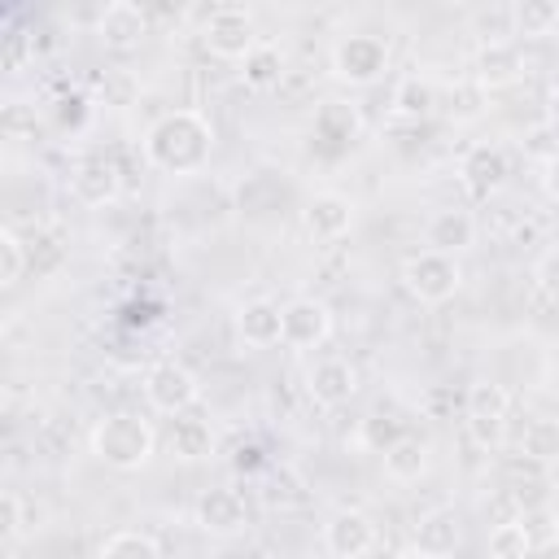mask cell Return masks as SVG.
Returning a JSON list of instances; mask_svg holds the SVG:
<instances>
[{
    "instance_id": "obj_31",
    "label": "cell",
    "mask_w": 559,
    "mask_h": 559,
    "mask_svg": "<svg viewBox=\"0 0 559 559\" xmlns=\"http://www.w3.org/2000/svg\"><path fill=\"white\" fill-rule=\"evenodd\" d=\"M445 114L454 118V122H472V118H480L485 114V87L480 83H454L450 87V105H445Z\"/></svg>"
},
{
    "instance_id": "obj_33",
    "label": "cell",
    "mask_w": 559,
    "mask_h": 559,
    "mask_svg": "<svg viewBox=\"0 0 559 559\" xmlns=\"http://www.w3.org/2000/svg\"><path fill=\"white\" fill-rule=\"evenodd\" d=\"M0 533H4V542H17L22 537V498L13 489L0 498Z\"/></svg>"
},
{
    "instance_id": "obj_23",
    "label": "cell",
    "mask_w": 559,
    "mask_h": 559,
    "mask_svg": "<svg viewBox=\"0 0 559 559\" xmlns=\"http://www.w3.org/2000/svg\"><path fill=\"white\" fill-rule=\"evenodd\" d=\"M507 406H511V397L502 384H493V380L467 384V424H498V419H507Z\"/></svg>"
},
{
    "instance_id": "obj_2",
    "label": "cell",
    "mask_w": 559,
    "mask_h": 559,
    "mask_svg": "<svg viewBox=\"0 0 559 559\" xmlns=\"http://www.w3.org/2000/svg\"><path fill=\"white\" fill-rule=\"evenodd\" d=\"M157 450V432L148 419L131 411H114L92 428V454L114 472H140Z\"/></svg>"
},
{
    "instance_id": "obj_21",
    "label": "cell",
    "mask_w": 559,
    "mask_h": 559,
    "mask_svg": "<svg viewBox=\"0 0 559 559\" xmlns=\"http://www.w3.org/2000/svg\"><path fill=\"white\" fill-rule=\"evenodd\" d=\"M437 105H441L437 87H432L428 79H419V74H406V79L397 83V92H393V114H397V118H411V122L428 118Z\"/></svg>"
},
{
    "instance_id": "obj_6",
    "label": "cell",
    "mask_w": 559,
    "mask_h": 559,
    "mask_svg": "<svg viewBox=\"0 0 559 559\" xmlns=\"http://www.w3.org/2000/svg\"><path fill=\"white\" fill-rule=\"evenodd\" d=\"M201 39L214 57L223 61H245L253 48H258V31H253V17L236 4H218L214 17L201 26Z\"/></svg>"
},
{
    "instance_id": "obj_41",
    "label": "cell",
    "mask_w": 559,
    "mask_h": 559,
    "mask_svg": "<svg viewBox=\"0 0 559 559\" xmlns=\"http://www.w3.org/2000/svg\"><path fill=\"white\" fill-rule=\"evenodd\" d=\"M389 559H428V555H419V550L411 546V550H397V555H389Z\"/></svg>"
},
{
    "instance_id": "obj_13",
    "label": "cell",
    "mask_w": 559,
    "mask_h": 559,
    "mask_svg": "<svg viewBox=\"0 0 559 559\" xmlns=\"http://www.w3.org/2000/svg\"><path fill=\"white\" fill-rule=\"evenodd\" d=\"M459 175H463V183H467L476 197H493V192L507 183L511 162H507V153H502L498 144H472V148L463 153V162H459Z\"/></svg>"
},
{
    "instance_id": "obj_11",
    "label": "cell",
    "mask_w": 559,
    "mask_h": 559,
    "mask_svg": "<svg viewBox=\"0 0 559 559\" xmlns=\"http://www.w3.org/2000/svg\"><path fill=\"white\" fill-rule=\"evenodd\" d=\"M306 393L314 406H341L358 393V371L354 362L345 358H319L310 371H306Z\"/></svg>"
},
{
    "instance_id": "obj_12",
    "label": "cell",
    "mask_w": 559,
    "mask_h": 559,
    "mask_svg": "<svg viewBox=\"0 0 559 559\" xmlns=\"http://www.w3.org/2000/svg\"><path fill=\"white\" fill-rule=\"evenodd\" d=\"M197 524L210 537H236V533H245V524H249L245 498L236 489H205L197 498Z\"/></svg>"
},
{
    "instance_id": "obj_22",
    "label": "cell",
    "mask_w": 559,
    "mask_h": 559,
    "mask_svg": "<svg viewBox=\"0 0 559 559\" xmlns=\"http://www.w3.org/2000/svg\"><path fill=\"white\" fill-rule=\"evenodd\" d=\"M384 459V472L393 476V480H402V485H411V480H419L424 472H428V445L419 441V437H402L393 450H384L380 454Z\"/></svg>"
},
{
    "instance_id": "obj_5",
    "label": "cell",
    "mask_w": 559,
    "mask_h": 559,
    "mask_svg": "<svg viewBox=\"0 0 559 559\" xmlns=\"http://www.w3.org/2000/svg\"><path fill=\"white\" fill-rule=\"evenodd\" d=\"M197 393H201L197 376L183 362H175V358H162V362H153L144 371V397H148V406L157 415H170V419L175 415H188L192 402H197Z\"/></svg>"
},
{
    "instance_id": "obj_25",
    "label": "cell",
    "mask_w": 559,
    "mask_h": 559,
    "mask_svg": "<svg viewBox=\"0 0 559 559\" xmlns=\"http://www.w3.org/2000/svg\"><path fill=\"white\" fill-rule=\"evenodd\" d=\"M533 550V533L524 520H502L489 533V559H528Z\"/></svg>"
},
{
    "instance_id": "obj_24",
    "label": "cell",
    "mask_w": 559,
    "mask_h": 559,
    "mask_svg": "<svg viewBox=\"0 0 559 559\" xmlns=\"http://www.w3.org/2000/svg\"><path fill=\"white\" fill-rule=\"evenodd\" d=\"M511 22H515V35H550L559 26V4L555 0H520L511 4Z\"/></svg>"
},
{
    "instance_id": "obj_16",
    "label": "cell",
    "mask_w": 559,
    "mask_h": 559,
    "mask_svg": "<svg viewBox=\"0 0 559 559\" xmlns=\"http://www.w3.org/2000/svg\"><path fill=\"white\" fill-rule=\"evenodd\" d=\"M236 332H240V341L253 345V349H266V345L284 341V306H275L271 297L245 301L240 314H236Z\"/></svg>"
},
{
    "instance_id": "obj_17",
    "label": "cell",
    "mask_w": 559,
    "mask_h": 559,
    "mask_svg": "<svg viewBox=\"0 0 559 559\" xmlns=\"http://www.w3.org/2000/svg\"><path fill=\"white\" fill-rule=\"evenodd\" d=\"M70 192L83 205H109L118 197V166L109 157H83L70 170Z\"/></svg>"
},
{
    "instance_id": "obj_43",
    "label": "cell",
    "mask_w": 559,
    "mask_h": 559,
    "mask_svg": "<svg viewBox=\"0 0 559 559\" xmlns=\"http://www.w3.org/2000/svg\"><path fill=\"white\" fill-rule=\"evenodd\" d=\"M555 419H559V415H555Z\"/></svg>"
},
{
    "instance_id": "obj_3",
    "label": "cell",
    "mask_w": 559,
    "mask_h": 559,
    "mask_svg": "<svg viewBox=\"0 0 559 559\" xmlns=\"http://www.w3.org/2000/svg\"><path fill=\"white\" fill-rule=\"evenodd\" d=\"M402 284H406V293H411L415 301L437 306V301H450V297L459 293L463 271H459L454 258L424 249V253H411V258L402 262Z\"/></svg>"
},
{
    "instance_id": "obj_20",
    "label": "cell",
    "mask_w": 559,
    "mask_h": 559,
    "mask_svg": "<svg viewBox=\"0 0 559 559\" xmlns=\"http://www.w3.org/2000/svg\"><path fill=\"white\" fill-rule=\"evenodd\" d=\"M358 127H362V118H358L354 105L328 100V105L319 109V118H314V140H323V144H332V148L341 153V148H349V140L358 135Z\"/></svg>"
},
{
    "instance_id": "obj_35",
    "label": "cell",
    "mask_w": 559,
    "mask_h": 559,
    "mask_svg": "<svg viewBox=\"0 0 559 559\" xmlns=\"http://www.w3.org/2000/svg\"><path fill=\"white\" fill-rule=\"evenodd\" d=\"M524 153H528V157H542V166H546L550 157H559V140H555V127H537V131H528V144H524Z\"/></svg>"
},
{
    "instance_id": "obj_34",
    "label": "cell",
    "mask_w": 559,
    "mask_h": 559,
    "mask_svg": "<svg viewBox=\"0 0 559 559\" xmlns=\"http://www.w3.org/2000/svg\"><path fill=\"white\" fill-rule=\"evenodd\" d=\"M537 284H542V293L550 301H559V245L537 258Z\"/></svg>"
},
{
    "instance_id": "obj_29",
    "label": "cell",
    "mask_w": 559,
    "mask_h": 559,
    "mask_svg": "<svg viewBox=\"0 0 559 559\" xmlns=\"http://www.w3.org/2000/svg\"><path fill=\"white\" fill-rule=\"evenodd\" d=\"M472 31L480 35V44H511L515 35V22H511V4H498V9H480L472 17Z\"/></svg>"
},
{
    "instance_id": "obj_8",
    "label": "cell",
    "mask_w": 559,
    "mask_h": 559,
    "mask_svg": "<svg viewBox=\"0 0 559 559\" xmlns=\"http://www.w3.org/2000/svg\"><path fill=\"white\" fill-rule=\"evenodd\" d=\"M96 35H100L105 48H114V52H131V48H140V39L148 35V13H144L140 4H131V0H114V4L100 9V17H96Z\"/></svg>"
},
{
    "instance_id": "obj_14",
    "label": "cell",
    "mask_w": 559,
    "mask_h": 559,
    "mask_svg": "<svg viewBox=\"0 0 559 559\" xmlns=\"http://www.w3.org/2000/svg\"><path fill=\"white\" fill-rule=\"evenodd\" d=\"M463 542V520L454 507H432L428 515H419L415 524V550L428 555V559H445L454 555Z\"/></svg>"
},
{
    "instance_id": "obj_4",
    "label": "cell",
    "mask_w": 559,
    "mask_h": 559,
    "mask_svg": "<svg viewBox=\"0 0 559 559\" xmlns=\"http://www.w3.org/2000/svg\"><path fill=\"white\" fill-rule=\"evenodd\" d=\"M389 70V44L380 35H345L332 48V74L349 87H371Z\"/></svg>"
},
{
    "instance_id": "obj_7",
    "label": "cell",
    "mask_w": 559,
    "mask_h": 559,
    "mask_svg": "<svg viewBox=\"0 0 559 559\" xmlns=\"http://www.w3.org/2000/svg\"><path fill=\"white\" fill-rule=\"evenodd\" d=\"M332 336V310L319 297H293L284 306V345L288 349H314Z\"/></svg>"
},
{
    "instance_id": "obj_40",
    "label": "cell",
    "mask_w": 559,
    "mask_h": 559,
    "mask_svg": "<svg viewBox=\"0 0 559 559\" xmlns=\"http://www.w3.org/2000/svg\"><path fill=\"white\" fill-rule=\"evenodd\" d=\"M22 57H26V39L22 35H9V70H17Z\"/></svg>"
},
{
    "instance_id": "obj_37",
    "label": "cell",
    "mask_w": 559,
    "mask_h": 559,
    "mask_svg": "<svg viewBox=\"0 0 559 559\" xmlns=\"http://www.w3.org/2000/svg\"><path fill=\"white\" fill-rule=\"evenodd\" d=\"M542 188H546L550 201H559V157H550V162L542 166Z\"/></svg>"
},
{
    "instance_id": "obj_18",
    "label": "cell",
    "mask_w": 559,
    "mask_h": 559,
    "mask_svg": "<svg viewBox=\"0 0 559 559\" xmlns=\"http://www.w3.org/2000/svg\"><path fill=\"white\" fill-rule=\"evenodd\" d=\"M424 236H428V249H432V253L454 258V253H463V249L476 240V223H472L467 210H437V214L428 218Z\"/></svg>"
},
{
    "instance_id": "obj_39",
    "label": "cell",
    "mask_w": 559,
    "mask_h": 559,
    "mask_svg": "<svg viewBox=\"0 0 559 559\" xmlns=\"http://www.w3.org/2000/svg\"><path fill=\"white\" fill-rule=\"evenodd\" d=\"M546 118H550V127L559 131V79H555L550 92H546Z\"/></svg>"
},
{
    "instance_id": "obj_42",
    "label": "cell",
    "mask_w": 559,
    "mask_h": 559,
    "mask_svg": "<svg viewBox=\"0 0 559 559\" xmlns=\"http://www.w3.org/2000/svg\"><path fill=\"white\" fill-rule=\"evenodd\" d=\"M550 559H559V550H550Z\"/></svg>"
},
{
    "instance_id": "obj_38",
    "label": "cell",
    "mask_w": 559,
    "mask_h": 559,
    "mask_svg": "<svg viewBox=\"0 0 559 559\" xmlns=\"http://www.w3.org/2000/svg\"><path fill=\"white\" fill-rule=\"evenodd\" d=\"M258 463H262V450H258V445H240V450H236V467H240V472H253Z\"/></svg>"
},
{
    "instance_id": "obj_1",
    "label": "cell",
    "mask_w": 559,
    "mask_h": 559,
    "mask_svg": "<svg viewBox=\"0 0 559 559\" xmlns=\"http://www.w3.org/2000/svg\"><path fill=\"white\" fill-rule=\"evenodd\" d=\"M214 127L197 109H170L144 131V162L166 175H192L210 162Z\"/></svg>"
},
{
    "instance_id": "obj_36",
    "label": "cell",
    "mask_w": 559,
    "mask_h": 559,
    "mask_svg": "<svg viewBox=\"0 0 559 559\" xmlns=\"http://www.w3.org/2000/svg\"><path fill=\"white\" fill-rule=\"evenodd\" d=\"M57 122H61V127H79V122H83V96H70V100H61V109H57Z\"/></svg>"
},
{
    "instance_id": "obj_32",
    "label": "cell",
    "mask_w": 559,
    "mask_h": 559,
    "mask_svg": "<svg viewBox=\"0 0 559 559\" xmlns=\"http://www.w3.org/2000/svg\"><path fill=\"white\" fill-rule=\"evenodd\" d=\"M22 266H26V253H22V240L13 227H0V284L13 288L22 280Z\"/></svg>"
},
{
    "instance_id": "obj_19",
    "label": "cell",
    "mask_w": 559,
    "mask_h": 559,
    "mask_svg": "<svg viewBox=\"0 0 559 559\" xmlns=\"http://www.w3.org/2000/svg\"><path fill=\"white\" fill-rule=\"evenodd\" d=\"M166 441H170V454H175V459L197 463V459H205V454L214 450V428H210L205 419H197V415H175Z\"/></svg>"
},
{
    "instance_id": "obj_30",
    "label": "cell",
    "mask_w": 559,
    "mask_h": 559,
    "mask_svg": "<svg viewBox=\"0 0 559 559\" xmlns=\"http://www.w3.org/2000/svg\"><path fill=\"white\" fill-rule=\"evenodd\" d=\"M402 437H406V428H402L397 415H367V419H362V445L376 450V454L393 450Z\"/></svg>"
},
{
    "instance_id": "obj_28",
    "label": "cell",
    "mask_w": 559,
    "mask_h": 559,
    "mask_svg": "<svg viewBox=\"0 0 559 559\" xmlns=\"http://www.w3.org/2000/svg\"><path fill=\"white\" fill-rule=\"evenodd\" d=\"M100 559H162L157 542L148 533H135V528H122L114 533L105 546H100Z\"/></svg>"
},
{
    "instance_id": "obj_27",
    "label": "cell",
    "mask_w": 559,
    "mask_h": 559,
    "mask_svg": "<svg viewBox=\"0 0 559 559\" xmlns=\"http://www.w3.org/2000/svg\"><path fill=\"white\" fill-rule=\"evenodd\" d=\"M520 454L533 459V463H555L559 459V419H533L524 428V441H520Z\"/></svg>"
},
{
    "instance_id": "obj_10",
    "label": "cell",
    "mask_w": 559,
    "mask_h": 559,
    "mask_svg": "<svg viewBox=\"0 0 559 559\" xmlns=\"http://www.w3.org/2000/svg\"><path fill=\"white\" fill-rule=\"evenodd\" d=\"M301 227L314 240H341L354 227V201L345 192H314L301 210Z\"/></svg>"
},
{
    "instance_id": "obj_9",
    "label": "cell",
    "mask_w": 559,
    "mask_h": 559,
    "mask_svg": "<svg viewBox=\"0 0 559 559\" xmlns=\"http://www.w3.org/2000/svg\"><path fill=\"white\" fill-rule=\"evenodd\" d=\"M376 546V524L362 511H336L323 524V550L332 559H362Z\"/></svg>"
},
{
    "instance_id": "obj_15",
    "label": "cell",
    "mask_w": 559,
    "mask_h": 559,
    "mask_svg": "<svg viewBox=\"0 0 559 559\" xmlns=\"http://www.w3.org/2000/svg\"><path fill=\"white\" fill-rule=\"evenodd\" d=\"M524 74V57L515 44H480L476 57H472V83H480L485 92L493 87H507Z\"/></svg>"
},
{
    "instance_id": "obj_26",
    "label": "cell",
    "mask_w": 559,
    "mask_h": 559,
    "mask_svg": "<svg viewBox=\"0 0 559 559\" xmlns=\"http://www.w3.org/2000/svg\"><path fill=\"white\" fill-rule=\"evenodd\" d=\"M240 74H245L249 87H275V83L284 79V57H280V48L258 44V48L240 61Z\"/></svg>"
}]
</instances>
